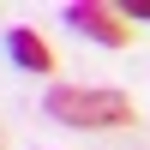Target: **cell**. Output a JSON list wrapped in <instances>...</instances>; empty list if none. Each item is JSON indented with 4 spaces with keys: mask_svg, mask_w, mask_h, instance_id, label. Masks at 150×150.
<instances>
[{
    "mask_svg": "<svg viewBox=\"0 0 150 150\" xmlns=\"http://www.w3.org/2000/svg\"><path fill=\"white\" fill-rule=\"evenodd\" d=\"M48 120L60 126H90V132H108V126H132V96L126 90H102V84H54L42 96Z\"/></svg>",
    "mask_w": 150,
    "mask_h": 150,
    "instance_id": "6da1fadb",
    "label": "cell"
},
{
    "mask_svg": "<svg viewBox=\"0 0 150 150\" xmlns=\"http://www.w3.org/2000/svg\"><path fill=\"white\" fill-rule=\"evenodd\" d=\"M66 24L84 30L90 42H102V48H126V42H132V24L120 18L114 6H102V0H78V6H66Z\"/></svg>",
    "mask_w": 150,
    "mask_h": 150,
    "instance_id": "7a4b0ae2",
    "label": "cell"
},
{
    "mask_svg": "<svg viewBox=\"0 0 150 150\" xmlns=\"http://www.w3.org/2000/svg\"><path fill=\"white\" fill-rule=\"evenodd\" d=\"M6 54L18 60L24 72H54V48H48L36 30H12V36H6Z\"/></svg>",
    "mask_w": 150,
    "mask_h": 150,
    "instance_id": "3957f363",
    "label": "cell"
},
{
    "mask_svg": "<svg viewBox=\"0 0 150 150\" xmlns=\"http://www.w3.org/2000/svg\"><path fill=\"white\" fill-rule=\"evenodd\" d=\"M120 18H144V24H150V0H132V6L120 12Z\"/></svg>",
    "mask_w": 150,
    "mask_h": 150,
    "instance_id": "277c9868",
    "label": "cell"
},
{
    "mask_svg": "<svg viewBox=\"0 0 150 150\" xmlns=\"http://www.w3.org/2000/svg\"><path fill=\"white\" fill-rule=\"evenodd\" d=\"M0 150H6V132H0Z\"/></svg>",
    "mask_w": 150,
    "mask_h": 150,
    "instance_id": "5b68a950",
    "label": "cell"
}]
</instances>
